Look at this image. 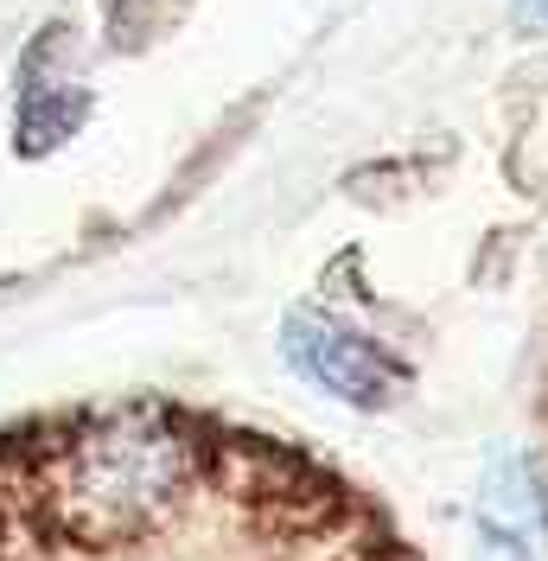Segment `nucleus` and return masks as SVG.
<instances>
[{"label": "nucleus", "instance_id": "nucleus-1", "mask_svg": "<svg viewBox=\"0 0 548 561\" xmlns=\"http://www.w3.org/2000/svg\"><path fill=\"white\" fill-rule=\"evenodd\" d=\"M198 485V447L185 427L153 409L109 415L65 434L58 447H33V504L77 549H122L160 529Z\"/></svg>", "mask_w": 548, "mask_h": 561}, {"label": "nucleus", "instance_id": "nucleus-2", "mask_svg": "<svg viewBox=\"0 0 548 561\" xmlns=\"http://www.w3.org/2000/svg\"><path fill=\"white\" fill-rule=\"evenodd\" d=\"M287 357L294 370L319 383L326 396H339L351 409H389L402 389H409V370L402 357H389L377 339L351 332L344 319L332 313H294L287 319Z\"/></svg>", "mask_w": 548, "mask_h": 561}, {"label": "nucleus", "instance_id": "nucleus-3", "mask_svg": "<svg viewBox=\"0 0 548 561\" xmlns=\"http://www.w3.org/2000/svg\"><path fill=\"white\" fill-rule=\"evenodd\" d=\"M65 45H70L65 26H45L26 51V65H20V108H13V147L20 153H52L90 115V90L70 77V65H58Z\"/></svg>", "mask_w": 548, "mask_h": 561}, {"label": "nucleus", "instance_id": "nucleus-4", "mask_svg": "<svg viewBox=\"0 0 548 561\" xmlns=\"http://www.w3.org/2000/svg\"><path fill=\"white\" fill-rule=\"evenodd\" d=\"M479 536L491 561H548V491L529 459H498L479 497Z\"/></svg>", "mask_w": 548, "mask_h": 561}, {"label": "nucleus", "instance_id": "nucleus-5", "mask_svg": "<svg viewBox=\"0 0 548 561\" xmlns=\"http://www.w3.org/2000/svg\"><path fill=\"white\" fill-rule=\"evenodd\" d=\"M511 20H516V33H548V0H516Z\"/></svg>", "mask_w": 548, "mask_h": 561}]
</instances>
